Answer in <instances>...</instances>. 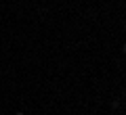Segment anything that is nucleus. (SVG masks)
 <instances>
[{"label":"nucleus","mask_w":126,"mask_h":115,"mask_svg":"<svg viewBox=\"0 0 126 115\" xmlns=\"http://www.w3.org/2000/svg\"><path fill=\"white\" fill-rule=\"evenodd\" d=\"M15 115H23V113H15Z\"/></svg>","instance_id":"nucleus-1"}]
</instances>
